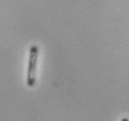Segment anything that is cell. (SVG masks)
Masks as SVG:
<instances>
[{"mask_svg": "<svg viewBox=\"0 0 129 121\" xmlns=\"http://www.w3.org/2000/svg\"><path fill=\"white\" fill-rule=\"evenodd\" d=\"M39 56V47L36 45H34L30 47L29 50V61L27 68V86L33 88L36 82V66Z\"/></svg>", "mask_w": 129, "mask_h": 121, "instance_id": "cell-1", "label": "cell"}, {"mask_svg": "<svg viewBox=\"0 0 129 121\" xmlns=\"http://www.w3.org/2000/svg\"><path fill=\"white\" fill-rule=\"evenodd\" d=\"M121 121H129V118L123 117V118H122V119H121Z\"/></svg>", "mask_w": 129, "mask_h": 121, "instance_id": "cell-2", "label": "cell"}]
</instances>
